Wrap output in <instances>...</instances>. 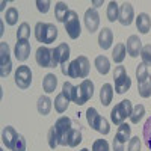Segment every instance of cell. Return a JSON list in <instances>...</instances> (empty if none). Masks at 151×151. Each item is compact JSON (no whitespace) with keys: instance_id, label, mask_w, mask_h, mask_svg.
<instances>
[{"instance_id":"37","label":"cell","mask_w":151,"mask_h":151,"mask_svg":"<svg viewBox=\"0 0 151 151\" xmlns=\"http://www.w3.org/2000/svg\"><path fill=\"white\" fill-rule=\"evenodd\" d=\"M148 67L145 64H139L136 68V79H137V83H141L142 80H145L148 77Z\"/></svg>"},{"instance_id":"22","label":"cell","mask_w":151,"mask_h":151,"mask_svg":"<svg viewBox=\"0 0 151 151\" xmlns=\"http://www.w3.org/2000/svg\"><path fill=\"white\" fill-rule=\"evenodd\" d=\"M56 85H58V79H56V76H55V74H52V73H48V74L45 76V77H44V80H42V88H44V91H45L47 94L55 92Z\"/></svg>"},{"instance_id":"26","label":"cell","mask_w":151,"mask_h":151,"mask_svg":"<svg viewBox=\"0 0 151 151\" xmlns=\"http://www.w3.org/2000/svg\"><path fill=\"white\" fill-rule=\"evenodd\" d=\"M137 91H139V95L142 98L151 97V76H148V77L145 80H142L141 83H137Z\"/></svg>"},{"instance_id":"36","label":"cell","mask_w":151,"mask_h":151,"mask_svg":"<svg viewBox=\"0 0 151 151\" xmlns=\"http://www.w3.org/2000/svg\"><path fill=\"white\" fill-rule=\"evenodd\" d=\"M47 139H48V147L55 150L58 145H59V137H58V133H56V129H55V125L52 129L48 130V134H47Z\"/></svg>"},{"instance_id":"31","label":"cell","mask_w":151,"mask_h":151,"mask_svg":"<svg viewBox=\"0 0 151 151\" xmlns=\"http://www.w3.org/2000/svg\"><path fill=\"white\" fill-rule=\"evenodd\" d=\"M144 115H145V107L142 104H137V106L133 107V112H132V115H130V121L133 124H137Z\"/></svg>"},{"instance_id":"24","label":"cell","mask_w":151,"mask_h":151,"mask_svg":"<svg viewBox=\"0 0 151 151\" xmlns=\"http://www.w3.org/2000/svg\"><path fill=\"white\" fill-rule=\"evenodd\" d=\"M68 12H70V9H68V5L65 2H58L56 3V6H55V15H56L58 21L65 23V18H67Z\"/></svg>"},{"instance_id":"33","label":"cell","mask_w":151,"mask_h":151,"mask_svg":"<svg viewBox=\"0 0 151 151\" xmlns=\"http://www.w3.org/2000/svg\"><path fill=\"white\" fill-rule=\"evenodd\" d=\"M142 134H144V142H145L147 148L151 150V116L144 124V133Z\"/></svg>"},{"instance_id":"8","label":"cell","mask_w":151,"mask_h":151,"mask_svg":"<svg viewBox=\"0 0 151 151\" xmlns=\"http://www.w3.org/2000/svg\"><path fill=\"white\" fill-rule=\"evenodd\" d=\"M65 30L68 33V36L71 38V40H77V38L80 36V23H79V15L76 11H71L67 14V18H65Z\"/></svg>"},{"instance_id":"40","label":"cell","mask_w":151,"mask_h":151,"mask_svg":"<svg viewBox=\"0 0 151 151\" xmlns=\"http://www.w3.org/2000/svg\"><path fill=\"white\" fill-rule=\"evenodd\" d=\"M92 151H109V144L106 139H98L92 145Z\"/></svg>"},{"instance_id":"27","label":"cell","mask_w":151,"mask_h":151,"mask_svg":"<svg viewBox=\"0 0 151 151\" xmlns=\"http://www.w3.org/2000/svg\"><path fill=\"white\" fill-rule=\"evenodd\" d=\"M125 53H127V48H125V45H124V44H116L115 48H113V52H112L113 62L121 64V62L125 59Z\"/></svg>"},{"instance_id":"9","label":"cell","mask_w":151,"mask_h":151,"mask_svg":"<svg viewBox=\"0 0 151 151\" xmlns=\"http://www.w3.org/2000/svg\"><path fill=\"white\" fill-rule=\"evenodd\" d=\"M9 45L8 42H0V76L8 77L12 70V62L9 56Z\"/></svg>"},{"instance_id":"15","label":"cell","mask_w":151,"mask_h":151,"mask_svg":"<svg viewBox=\"0 0 151 151\" xmlns=\"http://www.w3.org/2000/svg\"><path fill=\"white\" fill-rule=\"evenodd\" d=\"M17 137H18V133L15 132L14 127H11V125H6L2 132V142L3 145H6V148L12 150L17 142Z\"/></svg>"},{"instance_id":"4","label":"cell","mask_w":151,"mask_h":151,"mask_svg":"<svg viewBox=\"0 0 151 151\" xmlns=\"http://www.w3.org/2000/svg\"><path fill=\"white\" fill-rule=\"evenodd\" d=\"M86 118H88V124L97 132H100L101 134H107L110 132V127H109V122L106 118L100 116L98 112L94 109V107H89L86 110Z\"/></svg>"},{"instance_id":"42","label":"cell","mask_w":151,"mask_h":151,"mask_svg":"<svg viewBox=\"0 0 151 151\" xmlns=\"http://www.w3.org/2000/svg\"><path fill=\"white\" fill-rule=\"evenodd\" d=\"M36 8H38V11L40 12H42V14H45V12H48V9H50V2L48 0H36Z\"/></svg>"},{"instance_id":"35","label":"cell","mask_w":151,"mask_h":151,"mask_svg":"<svg viewBox=\"0 0 151 151\" xmlns=\"http://www.w3.org/2000/svg\"><path fill=\"white\" fill-rule=\"evenodd\" d=\"M5 20H6V23L9 24V26L17 24V21H18V11L15 8H9L6 11V14H5Z\"/></svg>"},{"instance_id":"2","label":"cell","mask_w":151,"mask_h":151,"mask_svg":"<svg viewBox=\"0 0 151 151\" xmlns=\"http://www.w3.org/2000/svg\"><path fill=\"white\" fill-rule=\"evenodd\" d=\"M89 74V60L86 56H77L68 64V77L85 79Z\"/></svg>"},{"instance_id":"32","label":"cell","mask_w":151,"mask_h":151,"mask_svg":"<svg viewBox=\"0 0 151 151\" xmlns=\"http://www.w3.org/2000/svg\"><path fill=\"white\" fill-rule=\"evenodd\" d=\"M29 36H30V26L27 23H21L18 30H17V40L18 41H21V40L29 41Z\"/></svg>"},{"instance_id":"7","label":"cell","mask_w":151,"mask_h":151,"mask_svg":"<svg viewBox=\"0 0 151 151\" xmlns=\"http://www.w3.org/2000/svg\"><path fill=\"white\" fill-rule=\"evenodd\" d=\"M71 125H73V122L68 116H62L55 122V129H56V133L59 137V145H64V147L68 145V134L73 129Z\"/></svg>"},{"instance_id":"38","label":"cell","mask_w":151,"mask_h":151,"mask_svg":"<svg viewBox=\"0 0 151 151\" xmlns=\"http://www.w3.org/2000/svg\"><path fill=\"white\" fill-rule=\"evenodd\" d=\"M141 58H142V64H145L147 67L151 65V44H147V45L142 47Z\"/></svg>"},{"instance_id":"10","label":"cell","mask_w":151,"mask_h":151,"mask_svg":"<svg viewBox=\"0 0 151 151\" xmlns=\"http://www.w3.org/2000/svg\"><path fill=\"white\" fill-rule=\"evenodd\" d=\"M15 83L20 89H27L32 83V71L27 65H21L15 71Z\"/></svg>"},{"instance_id":"13","label":"cell","mask_w":151,"mask_h":151,"mask_svg":"<svg viewBox=\"0 0 151 151\" xmlns=\"http://www.w3.org/2000/svg\"><path fill=\"white\" fill-rule=\"evenodd\" d=\"M85 24H86V29L89 30V33H94L98 26H100V15L95 8H89L85 12Z\"/></svg>"},{"instance_id":"1","label":"cell","mask_w":151,"mask_h":151,"mask_svg":"<svg viewBox=\"0 0 151 151\" xmlns=\"http://www.w3.org/2000/svg\"><path fill=\"white\" fill-rule=\"evenodd\" d=\"M35 38L40 42L52 44L58 38V27L52 23H36L35 26Z\"/></svg>"},{"instance_id":"16","label":"cell","mask_w":151,"mask_h":151,"mask_svg":"<svg viewBox=\"0 0 151 151\" xmlns=\"http://www.w3.org/2000/svg\"><path fill=\"white\" fill-rule=\"evenodd\" d=\"M125 48H127V53L132 58H137V56H139L141 55V50H142V41L139 40V36H137V35L129 36Z\"/></svg>"},{"instance_id":"23","label":"cell","mask_w":151,"mask_h":151,"mask_svg":"<svg viewBox=\"0 0 151 151\" xmlns=\"http://www.w3.org/2000/svg\"><path fill=\"white\" fill-rule=\"evenodd\" d=\"M36 107H38V112L41 113V115H48L50 110H52V100L48 97H40L38 98V103H36Z\"/></svg>"},{"instance_id":"45","label":"cell","mask_w":151,"mask_h":151,"mask_svg":"<svg viewBox=\"0 0 151 151\" xmlns=\"http://www.w3.org/2000/svg\"><path fill=\"white\" fill-rule=\"evenodd\" d=\"M0 151H2V150H0Z\"/></svg>"},{"instance_id":"28","label":"cell","mask_w":151,"mask_h":151,"mask_svg":"<svg viewBox=\"0 0 151 151\" xmlns=\"http://www.w3.org/2000/svg\"><path fill=\"white\" fill-rule=\"evenodd\" d=\"M68 104H70V101H68L67 97L62 94V92L56 95V98H55V109H56V112L64 113L68 109Z\"/></svg>"},{"instance_id":"34","label":"cell","mask_w":151,"mask_h":151,"mask_svg":"<svg viewBox=\"0 0 151 151\" xmlns=\"http://www.w3.org/2000/svg\"><path fill=\"white\" fill-rule=\"evenodd\" d=\"M62 94L67 97L68 101H74V98H76V86H73L70 82H65L64 86H62Z\"/></svg>"},{"instance_id":"44","label":"cell","mask_w":151,"mask_h":151,"mask_svg":"<svg viewBox=\"0 0 151 151\" xmlns=\"http://www.w3.org/2000/svg\"><path fill=\"white\" fill-rule=\"evenodd\" d=\"M80 151H89V150H88V148H83V150H80Z\"/></svg>"},{"instance_id":"19","label":"cell","mask_w":151,"mask_h":151,"mask_svg":"<svg viewBox=\"0 0 151 151\" xmlns=\"http://www.w3.org/2000/svg\"><path fill=\"white\" fill-rule=\"evenodd\" d=\"M136 26H137V30H139L141 33H148L150 29H151V18L148 14H145V12H142V14L137 15L136 18Z\"/></svg>"},{"instance_id":"12","label":"cell","mask_w":151,"mask_h":151,"mask_svg":"<svg viewBox=\"0 0 151 151\" xmlns=\"http://www.w3.org/2000/svg\"><path fill=\"white\" fill-rule=\"evenodd\" d=\"M35 58H36V62L40 67L50 68L52 67V62H53V50H50L48 47H40L36 50Z\"/></svg>"},{"instance_id":"20","label":"cell","mask_w":151,"mask_h":151,"mask_svg":"<svg viewBox=\"0 0 151 151\" xmlns=\"http://www.w3.org/2000/svg\"><path fill=\"white\" fill-rule=\"evenodd\" d=\"M112 98H113V88L110 83H104L100 89V100H101V104L103 106H109L112 103Z\"/></svg>"},{"instance_id":"43","label":"cell","mask_w":151,"mask_h":151,"mask_svg":"<svg viewBox=\"0 0 151 151\" xmlns=\"http://www.w3.org/2000/svg\"><path fill=\"white\" fill-rule=\"evenodd\" d=\"M113 151H124V144L118 142L116 139H113Z\"/></svg>"},{"instance_id":"30","label":"cell","mask_w":151,"mask_h":151,"mask_svg":"<svg viewBox=\"0 0 151 151\" xmlns=\"http://www.w3.org/2000/svg\"><path fill=\"white\" fill-rule=\"evenodd\" d=\"M82 142V132L79 129H71L68 134V147H77Z\"/></svg>"},{"instance_id":"18","label":"cell","mask_w":151,"mask_h":151,"mask_svg":"<svg viewBox=\"0 0 151 151\" xmlns=\"http://www.w3.org/2000/svg\"><path fill=\"white\" fill-rule=\"evenodd\" d=\"M112 41H113L112 30L109 27H103V30L100 32V35H98V45L101 47L103 50H107V48H110Z\"/></svg>"},{"instance_id":"39","label":"cell","mask_w":151,"mask_h":151,"mask_svg":"<svg viewBox=\"0 0 151 151\" xmlns=\"http://www.w3.org/2000/svg\"><path fill=\"white\" fill-rule=\"evenodd\" d=\"M141 147H142V144H141V139H139L137 136H134V137H132V139L129 141L127 151H141Z\"/></svg>"},{"instance_id":"11","label":"cell","mask_w":151,"mask_h":151,"mask_svg":"<svg viewBox=\"0 0 151 151\" xmlns=\"http://www.w3.org/2000/svg\"><path fill=\"white\" fill-rule=\"evenodd\" d=\"M70 58V47L68 44L62 42L58 47L53 48V62H52V67H58V65H64L67 64V60Z\"/></svg>"},{"instance_id":"17","label":"cell","mask_w":151,"mask_h":151,"mask_svg":"<svg viewBox=\"0 0 151 151\" xmlns=\"http://www.w3.org/2000/svg\"><path fill=\"white\" fill-rule=\"evenodd\" d=\"M29 53H30V42L26 41V40L17 41V44H15V58L23 62V60H26L29 58Z\"/></svg>"},{"instance_id":"14","label":"cell","mask_w":151,"mask_h":151,"mask_svg":"<svg viewBox=\"0 0 151 151\" xmlns=\"http://www.w3.org/2000/svg\"><path fill=\"white\" fill-rule=\"evenodd\" d=\"M133 6L129 3V2H124L121 6H119V17H118V21L122 24V26H130L132 21H133Z\"/></svg>"},{"instance_id":"3","label":"cell","mask_w":151,"mask_h":151,"mask_svg":"<svg viewBox=\"0 0 151 151\" xmlns=\"http://www.w3.org/2000/svg\"><path fill=\"white\" fill-rule=\"evenodd\" d=\"M132 112H133L132 101H130V100H122L121 103H118L115 107L112 109V112H110V119H112L113 124L121 125V124H124V121L127 119V118H130Z\"/></svg>"},{"instance_id":"41","label":"cell","mask_w":151,"mask_h":151,"mask_svg":"<svg viewBox=\"0 0 151 151\" xmlns=\"http://www.w3.org/2000/svg\"><path fill=\"white\" fill-rule=\"evenodd\" d=\"M12 151H26V139H24L23 134H18L17 137V142L12 148Z\"/></svg>"},{"instance_id":"21","label":"cell","mask_w":151,"mask_h":151,"mask_svg":"<svg viewBox=\"0 0 151 151\" xmlns=\"http://www.w3.org/2000/svg\"><path fill=\"white\" fill-rule=\"evenodd\" d=\"M130 132H132V129H130V125L129 124H121L119 127H118V132H116V136H115V139L118 141V142H121V144H127V141H130Z\"/></svg>"},{"instance_id":"6","label":"cell","mask_w":151,"mask_h":151,"mask_svg":"<svg viewBox=\"0 0 151 151\" xmlns=\"http://www.w3.org/2000/svg\"><path fill=\"white\" fill-rule=\"evenodd\" d=\"M94 95V83L91 80H83L79 86H76V98H74V103L76 104H85L89 98H92Z\"/></svg>"},{"instance_id":"29","label":"cell","mask_w":151,"mask_h":151,"mask_svg":"<svg viewBox=\"0 0 151 151\" xmlns=\"http://www.w3.org/2000/svg\"><path fill=\"white\" fill-rule=\"evenodd\" d=\"M119 17V6L116 2H110L107 6V20L110 23H115V20H118Z\"/></svg>"},{"instance_id":"25","label":"cell","mask_w":151,"mask_h":151,"mask_svg":"<svg viewBox=\"0 0 151 151\" xmlns=\"http://www.w3.org/2000/svg\"><path fill=\"white\" fill-rule=\"evenodd\" d=\"M95 67H97V71L100 74H107L109 70H110V62L106 56H97L95 58Z\"/></svg>"},{"instance_id":"5","label":"cell","mask_w":151,"mask_h":151,"mask_svg":"<svg viewBox=\"0 0 151 151\" xmlns=\"http://www.w3.org/2000/svg\"><path fill=\"white\" fill-rule=\"evenodd\" d=\"M113 79H115V91L118 94H124L130 89L132 86V79L127 76V71L122 65L115 68V73H113Z\"/></svg>"}]
</instances>
